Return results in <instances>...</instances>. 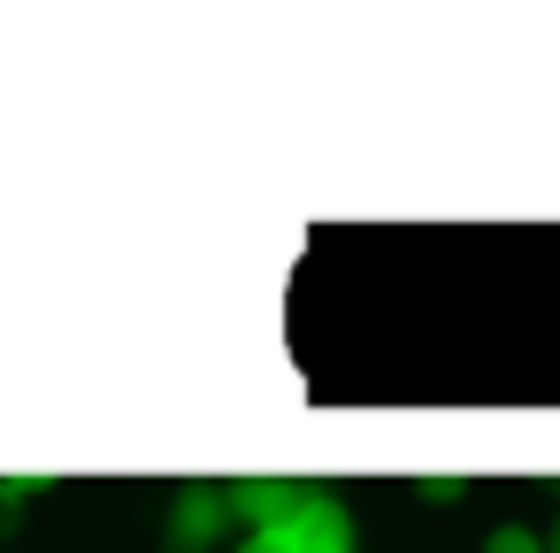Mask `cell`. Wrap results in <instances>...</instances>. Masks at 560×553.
<instances>
[{"label": "cell", "mask_w": 560, "mask_h": 553, "mask_svg": "<svg viewBox=\"0 0 560 553\" xmlns=\"http://www.w3.org/2000/svg\"><path fill=\"white\" fill-rule=\"evenodd\" d=\"M545 553H560V522H552V538H545Z\"/></svg>", "instance_id": "7"}, {"label": "cell", "mask_w": 560, "mask_h": 553, "mask_svg": "<svg viewBox=\"0 0 560 553\" xmlns=\"http://www.w3.org/2000/svg\"><path fill=\"white\" fill-rule=\"evenodd\" d=\"M223 522H231L223 492H185V499H177V515H170V545H177V553L215 545V530H223Z\"/></svg>", "instance_id": "3"}, {"label": "cell", "mask_w": 560, "mask_h": 553, "mask_svg": "<svg viewBox=\"0 0 560 553\" xmlns=\"http://www.w3.org/2000/svg\"><path fill=\"white\" fill-rule=\"evenodd\" d=\"M422 499H460V476H422Z\"/></svg>", "instance_id": "5"}, {"label": "cell", "mask_w": 560, "mask_h": 553, "mask_svg": "<svg viewBox=\"0 0 560 553\" xmlns=\"http://www.w3.org/2000/svg\"><path fill=\"white\" fill-rule=\"evenodd\" d=\"M238 553H277V545H269V538H246V545H238Z\"/></svg>", "instance_id": "6"}, {"label": "cell", "mask_w": 560, "mask_h": 553, "mask_svg": "<svg viewBox=\"0 0 560 553\" xmlns=\"http://www.w3.org/2000/svg\"><path fill=\"white\" fill-rule=\"evenodd\" d=\"M300 492H307V484H284V476H246V484H223V507H231V515H246L254 530H269V522L300 499Z\"/></svg>", "instance_id": "2"}, {"label": "cell", "mask_w": 560, "mask_h": 553, "mask_svg": "<svg viewBox=\"0 0 560 553\" xmlns=\"http://www.w3.org/2000/svg\"><path fill=\"white\" fill-rule=\"evenodd\" d=\"M483 553H545V538H537V530H522V522H499V530L483 538Z\"/></svg>", "instance_id": "4"}, {"label": "cell", "mask_w": 560, "mask_h": 553, "mask_svg": "<svg viewBox=\"0 0 560 553\" xmlns=\"http://www.w3.org/2000/svg\"><path fill=\"white\" fill-rule=\"evenodd\" d=\"M254 538H269L277 553H353V515H346V499L338 492H300L269 530H254Z\"/></svg>", "instance_id": "1"}]
</instances>
